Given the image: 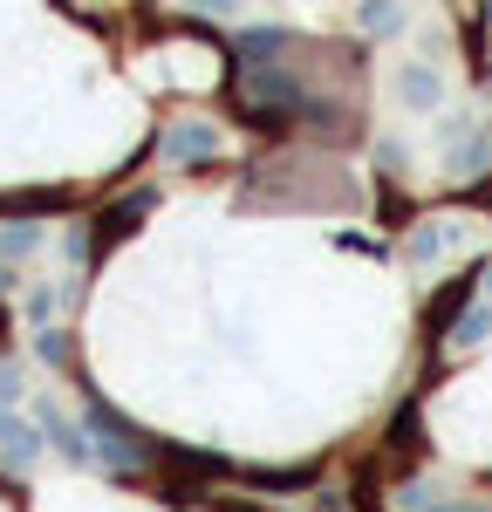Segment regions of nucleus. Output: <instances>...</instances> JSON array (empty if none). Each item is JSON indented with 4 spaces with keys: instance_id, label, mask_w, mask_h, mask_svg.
<instances>
[{
    "instance_id": "1",
    "label": "nucleus",
    "mask_w": 492,
    "mask_h": 512,
    "mask_svg": "<svg viewBox=\"0 0 492 512\" xmlns=\"http://www.w3.org/2000/svg\"><path fill=\"white\" fill-rule=\"evenodd\" d=\"M158 151L171 164H185V171H192V164L219 158V130H212L205 117H178V123H164V130H158Z\"/></svg>"
},
{
    "instance_id": "2",
    "label": "nucleus",
    "mask_w": 492,
    "mask_h": 512,
    "mask_svg": "<svg viewBox=\"0 0 492 512\" xmlns=\"http://www.w3.org/2000/svg\"><path fill=\"white\" fill-rule=\"evenodd\" d=\"M82 424H89V444H96V458H103L110 472H117V478H130V472H137V444L123 437L117 410H103V403H89V417H82Z\"/></svg>"
},
{
    "instance_id": "3",
    "label": "nucleus",
    "mask_w": 492,
    "mask_h": 512,
    "mask_svg": "<svg viewBox=\"0 0 492 512\" xmlns=\"http://www.w3.org/2000/svg\"><path fill=\"white\" fill-rule=\"evenodd\" d=\"M35 424H41V437H48V444H55V451H62L69 465H89V458H96L89 431H76V424H69L62 410H48V403H41V410H35Z\"/></svg>"
},
{
    "instance_id": "4",
    "label": "nucleus",
    "mask_w": 492,
    "mask_h": 512,
    "mask_svg": "<svg viewBox=\"0 0 492 512\" xmlns=\"http://www.w3.org/2000/svg\"><path fill=\"white\" fill-rule=\"evenodd\" d=\"M246 89H253L260 103H274V110H294V103H301V82L287 76V69H274V62H253Z\"/></svg>"
},
{
    "instance_id": "5",
    "label": "nucleus",
    "mask_w": 492,
    "mask_h": 512,
    "mask_svg": "<svg viewBox=\"0 0 492 512\" xmlns=\"http://www.w3.org/2000/svg\"><path fill=\"white\" fill-rule=\"evenodd\" d=\"M41 444H48V437H41V424H21V417H14V410L0 403V451H7L14 465H28Z\"/></svg>"
},
{
    "instance_id": "6",
    "label": "nucleus",
    "mask_w": 492,
    "mask_h": 512,
    "mask_svg": "<svg viewBox=\"0 0 492 512\" xmlns=\"http://www.w3.org/2000/svg\"><path fill=\"white\" fill-rule=\"evenodd\" d=\"M41 246H48V226H41V219H14V226H0V253H7V260H35Z\"/></svg>"
},
{
    "instance_id": "7",
    "label": "nucleus",
    "mask_w": 492,
    "mask_h": 512,
    "mask_svg": "<svg viewBox=\"0 0 492 512\" xmlns=\"http://www.w3.org/2000/svg\"><path fill=\"white\" fill-rule=\"evenodd\" d=\"M287 28H240V62H281Z\"/></svg>"
},
{
    "instance_id": "8",
    "label": "nucleus",
    "mask_w": 492,
    "mask_h": 512,
    "mask_svg": "<svg viewBox=\"0 0 492 512\" xmlns=\"http://www.w3.org/2000/svg\"><path fill=\"white\" fill-rule=\"evenodd\" d=\"M404 103H410V110H438V103H445L438 69H424V62H417V69H404Z\"/></svg>"
},
{
    "instance_id": "9",
    "label": "nucleus",
    "mask_w": 492,
    "mask_h": 512,
    "mask_svg": "<svg viewBox=\"0 0 492 512\" xmlns=\"http://www.w3.org/2000/svg\"><path fill=\"white\" fill-rule=\"evenodd\" d=\"M363 28L376 41H390L397 28H404V7H397V0H363Z\"/></svg>"
},
{
    "instance_id": "10",
    "label": "nucleus",
    "mask_w": 492,
    "mask_h": 512,
    "mask_svg": "<svg viewBox=\"0 0 492 512\" xmlns=\"http://www.w3.org/2000/svg\"><path fill=\"white\" fill-rule=\"evenodd\" d=\"M486 335H492V294L465 321H458V328H451V342H458V349H472V342H486Z\"/></svg>"
},
{
    "instance_id": "11",
    "label": "nucleus",
    "mask_w": 492,
    "mask_h": 512,
    "mask_svg": "<svg viewBox=\"0 0 492 512\" xmlns=\"http://www.w3.org/2000/svg\"><path fill=\"white\" fill-rule=\"evenodd\" d=\"M486 164H492V137H465V151L451 158V171H458V178H479Z\"/></svg>"
},
{
    "instance_id": "12",
    "label": "nucleus",
    "mask_w": 492,
    "mask_h": 512,
    "mask_svg": "<svg viewBox=\"0 0 492 512\" xmlns=\"http://www.w3.org/2000/svg\"><path fill=\"white\" fill-rule=\"evenodd\" d=\"M35 355H41V362H69V355H76V342L48 321V328H35Z\"/></svg>"
},
{
    "instance_id": "13",
    "label": "nucleus",
    "mask_w": 492,
    "mask_h": 512,
    "mask_svg": "<svg viewBox=\"0 0 492 512\" xmlns=\"http://www.w3.org/2000/svg\"><path fill=\"white\" fill-rule=\"evenodd\" d=\"M55 308H62V294H55V287H35V294H28V321H35V328H48Z\"/></svg>"
},
{
    "instance_id": "14",
    "label": "nucleus",
    "mask_w": 492,
    "mask_h": 512,
    "mask_svg": "<svg viewBox=\"0 0 492 512\" xmlns=\"http://www.w3.org/2000/svg\"><path fill=\"white\" fill-rule=\"evenodd\" d=\"M451 233H458V226H424V233L410 239V253H417V260H431V253H438V246H445Z\"/></svg>"
},
{
    "instance_id": "15",
    "label": "nucleus",
    "mask_w": 492,
    "mask_h": 512,
    "mask_svg": "<svg viewBox=\"0 0 492 512\" xmlns=\"http://www.w3.org/2000/svg\"><path fill=\"white\" fill-rule=\"evenodd\" d=\"M14 396H21V376H14V369L0 362V403H14Z\"/></svg>"
},
{
    "instance_id": "16",
    "label": "nucleus",
    "mask_w": 492,
    "mask_h": 512,
    "mask_svg": "<svg viewBox=\"0 0 492 512\" xmlns=\"http://www.w3.org/2000/svg\"><path fill=\"white\" fill-rule=\"evenodd\" d=\"M192 14H233V0H192Z\"/></svg>"
},
{
    "instance_id": "17",
    "label": "nucleus",
    "mask_w": 492,
    "mask_h": 512,
    "mask_svg": "<svg viewBox=\"0 0 492 512\" xmlns=\"http://www.w3.org/2000/svg\"><path fill=\"white\" fill-rule=\"evenodd\" d=\"M0 287H14V274H7V267H0Z\"/></svg>"
},
{
    "instance_id": "18",
    "label": "nucleus",
    "mask_w": 492,
    "mask_h": 512,
    "mask_svg": "<svg viewBox=\"0 0 492 512\" xmlns=\"http://www.w3.org/2000/svg\"><path fill=\"white\" fill-rule=\"evenodd\" d=\"M486 294H492V274H486Z\"/></svg>"
},
{
    "instance_id": "19",
    "label": "nucleus",
    "mask_w": 492,
    "mask_h": 512,
    "mask_svg": "<svg viewBox=\"0 0 492 512\" xmlns=\"http://www.w3.org/2000/svg\"><path fill=\"white\" fill-rule=\"evenodd\" d=\"M465 512H479V506H465Z\"/></svg>"
},
{
    "instance_id": "20",
    "label": "nucleus",
    "mask_w": 492,
    "mask_h": 512,
    "mask_svg": "<svg viewBox=\"0 0 492 512\" xmlns=\"http://www.w3.org/2000/svg\"><path fill=\"white\" fill-rule=\"evenodd\" d=\"M486 7H492V0H486Z\"/></svg>"
}]
</instances>
